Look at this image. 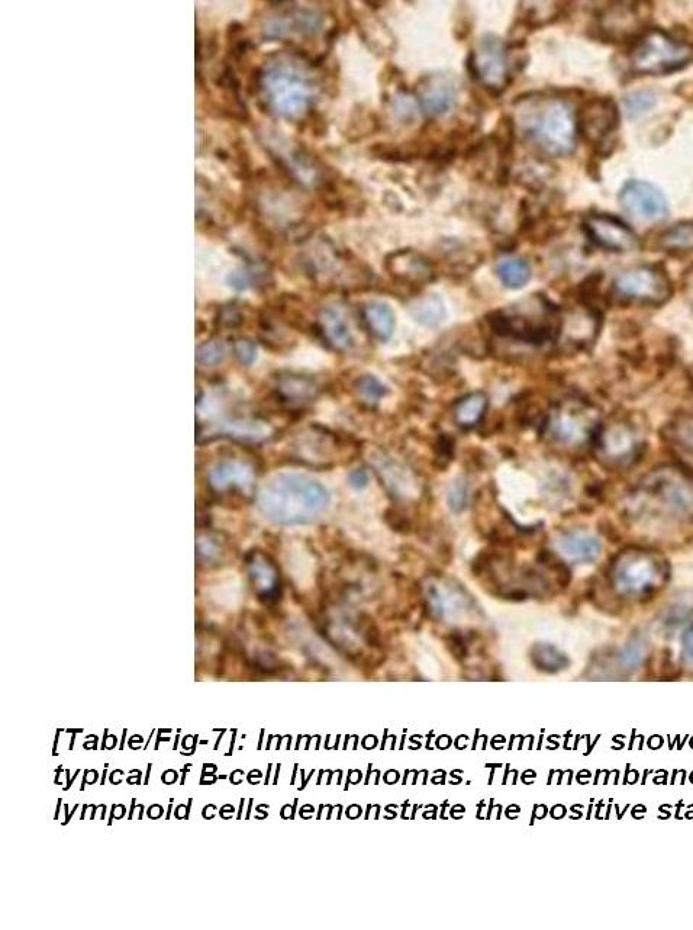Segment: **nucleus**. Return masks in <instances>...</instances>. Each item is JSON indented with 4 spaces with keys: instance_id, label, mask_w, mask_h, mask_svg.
Returning a JSON list of instances; mask_svg holds the SVG:
<instances>
[{
    "instance_id": "nucleus-1",
    "label": "nucleus",
    "mask_w": 693,
    "mask_h": 930,
    "mask_svg": "<svg viewBox=\"0 0 693 930\" xmlns=\"http://www.w3.org/2000/svg\"><path fill=\"white\" fill-rule=\"evenodd\" d=\"M330 505V494L315 479L283 473L270 479L259 495L263 516L277 524H308L318 520Z\"/></svg>"
},
{
    "instance_id": "nucleus-2",
    "label": "nucleus",
    "mask_w": 693,
    "mask_h": 930,
    "mask_svg": "<svg viewBox=\"0 0 693 930\" xmlns=\"http://www.w3.org/2000/svg\"><path fill=\"white\" fill-rule=\"evenodd\" d=\"M520 121L524 133L550 156H566L575 148L578 119L562 99L530 102L521 112Z\"/></svg>"
},
{
    "instance_id": "nucleus-3",
    "label": "nucleus",
    "mask_w": 693,
    "mask_h": 930,
    "mask_svg": "<svg viewBox=\"0 0 693 930\" xmlns=\"http://www.w3.org/2000/svg\"><path fill=\"white\" fill-rule=\"evenodd\" d=\"M496 333L525 343H543L559 331V321L544 299L534 298L493 315Z\"/></svg>"
},
{
    "instance_id": "nucleus-4",
    "label": "nucleus",
    "mask_w": 693,
    "mask_h": 930,
    "mask_svg": "<svg viewBox=\"0 0 693 930\" xmlns=\"http://www.w3.org/2000/svg\"><path fill=\"white\" fill-rule=\"evenodd\" d=\"M688 45L662 31H649L637 41L630 56L631 69L640 74L676 72L691 61Z\"/></svg>"
},
{
    "instance_id": "nucleus-5",
    "label": "nucleus",
    "mask_w": 693,
    "mask_h": 930,
    "mask_svg": "<svg viewBox=\"0 0 693 930\" xmlns=\"http://www.w3.org/2000/svg\"><path fill=\"white\" fill-rule=\"evenodd\" d=\"M273 108L288 118H298L308 111L314 98L311 80L290 64H276L264 77Z\"/></svg>"
},
{
    "instance_id": "nucleus-6",
    "label": "nucleus",
    "mask_w": 693,
    "mask_h": 930,
    "mask_svg": "<svg viewBox=\"0 0 693 930\" xmlns=\"http://www.w3.org/2000/svg\"><path fill=\"white\" fill-rule=\"evenodd\" d=\"M615 294L637 304L659 305L672 295V285L665 270L656 266H638L624 270L614 282Z\"/></svg>"
},
{
    "instance_id": "nucleus-7",
    "label": "nucleus",
    "mask_w": 693,
    "mask_h": 930,
    "mask_svg": "<svg viewBox=\"0 0 693 930\" xmlns=\"http://www.w3.org/2000/svg\"><path fill=\"white\" fill-rule=\"evenodd\" d=\"M646 491L672 516L693 517V476L688 473L679 469H663L650 476Z\"/></svg>"
},
{
    "instance_id": "nucleus-8",
    "label": "nucleus",
    "mask_w": 693,
    "mask_h": 930,
    "mask_svg": "<svg viewBox=\"0 0 693 930\" xmlns=\"http://www.w3.org/2000/svg\"><path fill=\"white\" fill-rule=\"evenodd\" d=\"M472 70L486 89L502 92L509 83L511 63L504 41L486 35L472 53Z\"/></svg>"
},
{
    "instance_id": "nucleus-9",
    "label": "nucleus",
    "mask_w": 693,
    "mask_h": 930,
    "mask_svg": "<svg viewBox=\"0 0 693 930\" xmlns=\"http://www.w3.org/2000/svg\"><path fill=\"white\" fill-rule=\"evenodd\" d=\"M547 430L554 440L563 444H579L591 437V408L580 401H566L551 413Z\"/></svg>"
},
{
    "instance_id": "nucleus-10",
    "label": "nucleus",
    "mask_w": 693,
    "mask_h": 930,
    "mask_svg": "<svg viewBox=\"0 0 693 930\" xmlns=\"http://www.w3.org/2000/svg\"><path fill=\"white\" fill-rule=\"evenodd\" d=\"M620 204L631 218L641 222L663 221L669 212L665 195L641 180H631L622 188Z\"/></svg>"
},
{
    "instance_id": "nucleus-11",
    "label": "nucleus",
    "mask_w": 693,
    "mask_h": 930,
    "mask_svg": "<svg viewBox=\"0 0 693 930\" xmlns=\"http://www.w3.org/2000/svg\"><path fill=\"white\" fill-rule=\"evenodd\" d=\"M659 566L646 553H628L615 563L612 579L622 592L643 594L660 578Z\"/></svg>"
},
{
    "instance_id": "nucleus-12",
    "label": "nucleus",
    "mask_w": 693,
    "mask_h": 930,
    "mask_svg": "<svg viewBox=\"0 0 693 930\" xmlns=\"http://www.w3.org/2000/svg\"><path fill=\"white\" fill-rule=\"evenodd\" d=\"M585 230L593 243L605 250L625 253L638 247L636 233L611 215H589L585 220Z\"/></svg>"
},
{
    "instance_id": "nucleus-13",
    "label": "nucleus",
    "mask_w": 693,
    "mask_h": 930,
    "mask_svg": "<svg viewBox=\"0 0 693 930\" xmlns=\"http://www.w3.org/2000/svg\"><path fill=\"white\" fill-rule=\"evenodd\" d=\"M618 125V109L611 99H593L583 106L578 130L589 143H604Z\"/></svg>"
},
{
    "instance_id": "nucleus-14",
    "label": "nucleus",
    "mask_w": 693,
    "mask_h": 930,
    "mask_svg": "<svg viewBox=\"0 0 693 930\" xmlns=\"http://www.w3.org/2000/svg\"><path fill=\"white\" fill-rule=\"evenodd\" d=\"M428 601L437 616L448 621L466 619L472 613L469 595L450 581H433L427 587Z\"/></svg>"
},
{
    "instance_id": "nucleus-15",
    "label": "nucleus",
    "mask_w": 693,
    "mask_h": 930,
    "mask_svg": "<svg viewBox=\"0 0 693 930\" xmlns=\"http://www.w3.org/2000/svg\"><path fill=\"white\" fill-rule=\"evenodd\" d=\"M386 269L393 279L406 285L421 286L435 278L430 260L414 250H401L386 259Z\"/></svg>"
},
{
    "instance_id": "nucleus-16",
    "label": "nucleus",
    "mask_w": 693,
    "mask_h": 930,
    "mask_svg": "<svg viewBox=\"0 0 693 930\" xmlns=\"http://www.w3.org/2000/svg\"><path fill=\"white\" fill-rule=\"evenodd\" d=\"M456 98V85L446 74H434L419 86V102L431 117H438L450 111Z\"/></svg>"
},
{
    "instance_id": "nucleus-17",
    "label": "nucleus",
    "mask_w": 693,
    "mask_h": 930,
    "mask_svg": "<svg viewBox=\"0 0 693 930\" xmlns=\"http://www.w3.org/2000/svg\"><path fill=\"white\" fill-rule=\"evenodd\" d=\"M599 450L612 460H624L633 456L638 447L637 431L628 423L618 421L609 424L596 434Z\"/></svg>"
},
{
    "instance_id": "nucleus-18",
    "label": "nucleus",
    "mask_w": 693,
    "mask_h": 930,
    "mask_svg": "<svg viewBox=\"0 0 693 930\" xmlns=\"http://www.w3.org/2000/svg\"><path fill=\"white\" fill-rule=\"evenodd\" d=\"M596 330L598 323L591 311L573 310L566 317L560 318L557 334H560L566 343L583 346L593 340Z\"/></svg>"
},
{
    "instance_id": "nucleus-19",
    "label": "nucleus",
    "mask_w": 693,
    "mask_h": 930,
    "mask_svg": "<svg viewBox=\"0 0 693 930\" xmlns=\"http://www.w3.org/2000/svg\"><path fill=\"white\" fill-rule=\"evenodd\" d=\"M319 327H321L324 339L338 352H346L353 346L354 339L350 323H348L346 314L338 308H327L322 311L319 317Z\"/></svg>"
},
{
    "instance_id": "nucleus-20",
    "label": "nucleus",
    "mask_w": 693,
    "mask_h": 930,
    "mask_svg": "<svg viewBox=\"0 0 693 930\" xmlns=\"http://www.w3.org/2000/svg\"><path fill=\"white\" fill-rule=\"evenodd\" d=\"M248 575H250V581L253 582L254 588L259 592V595L270 598L275 597L279 592V572H277L275 563L270 561L267 556L261 555V553L253 555L251 561L248 562Z\"/></svg>"
},
{
    "instance_id": "nucleus-21",
    "label": "nucleus",
    "mask_w": 693,
    "mask_h": 930,
    "mask_svg": "<svg viewBox=\"0 0 693 930\" xmlns=\"http://www.w3.org/2000/svg\"><path fill=\"white\" fill-rule=\"evenodd\" d=\"M559 547L567 558L580 563L596 561L602 550L601 543L596 537L583 532L564 534L560 539Z\"/></svg>"
},
{
    "instance_id": "nucleus-22",
    "label": "nucleus",
    "mask_w": 693,
    "mask_h": 930,
    "mask_svg": "<svg viewBox=\"0 0 693 930\" xmlns=\"http://www.w3.org/2000/svg\"><path fill=\"white\" fill-rule=\"evenodd\" d=\"M376 466L385 484L398 497H411L414 494L417 484L404 466L399 465L395 460L386 458L377 459Z\"/></svg>"
},
{
    "instance_id": "nucleus-23",
    "label": "nucleus",
    "mask_w": 693,
    "mask_h": 930,
    "mask_svg": "<svg viewBox=\"0 0 693 930\" xmlns=\"http://www.w3.org/2000/svg\"><path fill=\"white\" fill-rule=\"evenodd\" d=\"M637 8L634 5H614L605 12L601 27L612 37H624L636 30Z\"/></svg>"
},
{
    "instance_id": "nucleus-24",
    "label": "nucleus",
    "mask_w": 693,
    "mask_h": 930,
    "mask_svg": "<svg viewBox=\"0 0 693 930\" xmlns=\"http://www.w3.org/2000/svg\"><path fill=\"white\" fill-rule=\"evenodd\" d=\"M364 324L376 339L386 341L395 331V314L382 302H372L363 311Z\"/></svg>"
},
{
    "instance_id": "nucleus-25",
    "label": "nucleus",
    "mask_w": 693,
    "mask_h": 930,
    "mask_svg": "<svg viewBox=\"0 0 693 930\" xmlns=\"http://www.w3.org/2000/svg\"><path fill=\"white\" fill-rule=\"evenodd\" d=\"M488 404V397H486L483 392H475V394L466 395V397L457 402L456 408H454L456 423L459 424L460 427H463V429H472V427L479 424L483 415L486 414Z\"/></svg>"
},
{
    "instance_id": "nucleus-26",
    "label": "nucleus",
    "mask_w": 693,
    "mask_h": 930,
    "mask_svg": "<svg viewBox=\"0 0 693 930\" xmlns=\"http://www.w3.org/2000/svg\"><path fill=\"white\" fill-rule=\"evenodd\" d=\"M660 249L669 253H688L693 251V224L680 222L666 230L659 240Z\"/></svg>"
},
{
    "instance_id": "nucleus-27",
    "label": "nucleus",
    "mask_w": 693,
    "mask_h": 930,
    "mask_svg": "<svg viewBox=\"0 0 693 930\" xmlns=\"http://www.w3.org/2000/svg\"><path fill=\"white\" fill-rule=\"evenodd\" d=\"M496 272L504 285L512 289L522 288L531 278L530 266L525 260L517 259V257L499 262Z\"/></svg>"
},
{
    "instance_id": "nucleus-28",
    "label": "nucleus",
    "mask_w": 693,
    "mask_h": 930,
    "mask_svg": "<svg viewBox=\"0 0 693 930\" xmlns=\"http://www.w3.org/2000/svg\"><path fill=\"white\" fill-rule=\"evenodd\" d=\"M211 482L217 489H227L235 487V485H243L244 487V485H250L251 472H247L243 466L237 465V463H227V465L219 466L218 469L211 473Z\"/></svg>"
},
{
    "instance_id": "nucleus-29",
    "label": "nucleus",
    "mask_w": 693,
    "mask_h": 930,
    "mask_svg": "<svg viewBox=\"0 0 693 930\" xmlns=\"http://www.w3.org/2000/svg\"><path fill=\"white\" fill-rule=\"evenodd\" d=\"M411 314L415 320L424 325H437L444 318L443 302L435 296H425L411 305Z\"/></svg>"
},
{
    "instance_id": "nucleus-30",
    "label": "nucleus",
    "mask_w": 693,
    "mask_h": 930,
    "mask_svg": "<svg viewBox=\"0 0 693 930\" xmlns=\"http://www.w3.org/2000/svg\"><path fill=\"white\" fill-rule=\"evenodd\" d=\"M533 661L538 668L547 672H557L566 665V659H564L562 653L557 652L551 646H537L534 649Z\"/></svg>"
},
{
    "instance_id": "nucleus-31",
    "label": "nucleus",
    "mask_w": 693,
    "mask_h": 930,
    "mask_svg": "<svg viewBox=\"0 0 693 930\" xmlns=\"http://www.w3.org/2000/svg\"><path fill=\"white\" fill-rule=\"evenodd\" d=\"M357 391H359L361 398L370 402L380 401L388 392L385 385L379 379L373 378V376H363L359 384H357Z\"/></svg>"
},
{
    "instance_id": "nucleus-32",
    "label": "nucleus",
    "mask_w": 693,
    "mask_h": 930,
    "mask_svg": "<svg viewBox=\"0 0 693 930\" xmlns=\"http://www.w3.org/2000/svg\"><path fill=\"white\" fill-rule=\"evenodd\" d=\"M283 392L289 398L306 399L311 398L315 392V385L312 382L302 378H293L282 385Z\"/></svg>"
},
{
    "instance_id": "nucleus-33",
    "label": "nucleus",
    "mask_w": 693,
    "mask_h": 930,
    "mask_svg": "<svg viewBox=\"0 0 693 930\" xmlns=\"http://www.w3.org/2000/svg\"><path fill=\"white\" fill-rule=\"evenodd\" d=\"M448 505H450L451 510L460 511L464 510L467 504V487L463 481H456L448 489L447 494Z\"/></svg>"
},
{
    "instance_id": "nucleus-34",
    "label": "nucleus",
    "mask_w": 693,
    "mask_h": 930,
    "mask_svg": "<svg viewBox=\"0 0 693 930\" xmlns=\"http://www.w3.org/2000/svg\"><path fill=\"white\" fill-rule=\"evenodd\" d=\"M392 108L396 118L401 119V121H411V119L415 118V114H417L415 102L404 95L398 96V98L393 101Z\"/></svg>"
},
{
    "instance_id": "nucleus-35",
    "label": "nucleus",
    "mask_w": 693,
    "mask_h": 930,
    "mask_svg": "<svg viewBox=\"0 0 693 930\" xmlns=\"http://www.w3.org/2000/svg\"><path fill=\"white\" fill-rule=\"evenodd\" d=\"M625 104H627L628 112L631 115L640 114V112L646 111L654 104V98L650 93H633V95L628 96Z\"/></svg>"
},
{
    "instance_id": "nucleus-36",
    "label": "nucleus",
    "mask_w": 693,
    "mask_h": 930,
    "mask_svg": "<svg viewBox=\"0 0 693 930\" xmlns=\"http://www.w3.org/2000/svg\"><path fill=\"white\" fill-rule=\"evenodd\" d=\"M675 436L678 437L682 447L693 452V418L683 420L682 423L676 427Z\"/></svg>"
},
{
    "instance_id": "nucleus-37",
    "label": "nucleus",
    "mask_w": 693,
    "mask_h": 930,
    "mask_svg": "<svg viewBox=\"0 0 693 930\" xmlns=\"http://www.w3.org/2000/svg\"><path fill=\"white\" fill-rule=\"evenodd\" d=\"M350 482L354 488H364L367 482H369V476H367L366 471H363V469H357V471L351 473Z\"/></svg>"
},
{
    "instance_id": "nucleus-38",
    "label": "nucleus",
    "mask_w": 693,
    "mask_h": 930,
    "mask_svg": "<svg viewBox=\"0 0 693 930\" xmlns=\"http://www.w3.org/2000/svg\"><path fill=\"white\" fill-rule=\"evenodd\" d=\"M686 652L693 659V626L686 632L685 636Z\"/></svg>"
}]
</instances>
